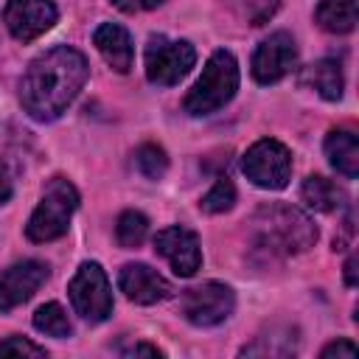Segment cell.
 I'll use <instances>...</instances> for the list:
<instances>
[{
	"mask_svg": "<svg viewBox=\"0 0 359 359\" xmlns=\"http://www.w3.org/2000/svg\"><path fill=\"white\" fill-rule=\"evenodd\" d=\"M244 3V17L252 25H264L280 6V0H241Z\"/></svg>",
	"mask_w": 359,
	"mask_h": 359,
	"instance_id": "24",
	"label": "cell"
},
{
	"mask_svg": "<svg viewBox=\"0 0 359 359\" xmlns=\"http://www.w3.org/2000/svg\"><path fill=\"white\" fill-rule=\"evenodd\" d=\"M93 42L98 48V53L104 56V62L118 70V73H129L132 67V59H135V45H132V36L123 25L118 22H101L93 34Z\"/></svg>",
	"mask_w": 359,
	"mask_h": 359,
	"instance_id": "14",
	"label": "cell"
},
{
	"mask_svg": "<svg viewBox=\"0 0 359 359\" xmlns=\"http://www.w3.org/2000/svg\"><path fill=\"white\" fill-rule=\"evenodd\" d=\"M252 244L269 255H297L317 244V224L294 205H261L250 219Z\"/></svg>",
	"mask_w": 359,
	"mask_h": 359,
	"instance_id": "2",
	"label": "cell"
},
{
	"mask_svg": "<svg viewBox=\"0 0 359 359\" xmlns=\"http://www.w3.org/2000/svg\"><path fill=\"white\" fill-rule=\"evenodd\" d=\"M73 311L87 323H104L112 314V289L109 278L95 261H84L67 283Z\"/></svg>",
	"mask_w": 359,
	"mask_h": 359,
	"instance_id": "5",
	"label": "cell"
},
{
	"mask_svg": "<svg viewBox=\"0 0 359 359\" xmlns=\"http://www.w3.org/2000/svg\"><path fill=\"white\" fill-rule=\"evenodd\" d=\"M345 283L348 286H356L359 283V278H356V252H351L348 261H345Z\"/></svg>",
	"mask_w": 359,
	"mask_h": 359,
	"instance_id": "29",
	"label": "cell"
},
{
	"mask_svg": "<svg viewBox=\"0 0 359 359\" xmlns=\"http://www.w3.org/2000/svg\"><path fill=\"white\" fill-rule=\"evenodd\" d=\"M323 149H325L328 163L342 177L353 180L359 174V140H356V135L351 129H334V132H328Z\"/></svg>",
	"mask_w": 359,
	"mask_h": 359,
	"instance_id": "16",
	"label": "cell"
},
{
	"mask_svg": "<svg viewBox=\"0 0 359 359\" xmlns=\"http://www.w3.org/2000/svg\"><path fill=\"white\" fill-rule=\"evenodd\" d=\"M135 168L146 177V180H160L168 171V154L163 151V146L157 143H143L135 151Z\"/></svg>",
	"mask_w": 359,
	"mask_h": 359,
	"instance_id": "21",
	"label": "cell"
},
{
	"mask_svg": "<svg viewBox=\"0 0 359 359\" xmlns=\"http://www.w3.org/2000/svg\"><path fill=\"white\" fill-rule=\"evenodd\" d=\"M314 20L328 34H351L356 28V0H320Z\"/></svg>",
	"mask_w": 359,
	"mask_h": 359,
	"instance_id": "18",
	"label": "cell"
},
{
	"mask_svg": "<svg viewBox=\"0 0 359 359\" xmlns=\"http://www.w3.org/2000/svg\"><path fill=\"white\" fill-rule=\"evenodd\" d=\"M11 191H14V182H11V171L8 165L0 160V205H6L11 199Z\"/></svg>",
	"mask_w": 359,
	"mask_h": 359,
	"instance_id": "28",
	"label": "cell"
},
{
	"mask_svg": "<svg viewBox=\"0 0 359 359\" xmlns=\"http://www.w3.org/2000/svg\"><path fill=\"white\" fill-rule=\"evenodd\" d=\"M34 328L42 331L45 337H56V339H65L73 334V325L67 320V311L59 306V303H45L36 309L34 314Z\"/></svg>",
	"mask_w": 359,
	"mask_h": 359,
	"instance_id": "19",
	"label": "cell"
},
{
	"mask_svg": "<svg viewBox=\"0 0 359 359\" xmlns=\"http://www.w3.org/2000/svg\"><path fill=\"white\" fill-rule=\"evenodd\" d=\"M300 199L306 208L317 210V213H334L339 208L348 205V194L342 185H337L334 180L328 177H320V174H311L303 180L300 185Z\"/></svg>",
	"mask_w": 359,
	"mask_h": 359,
	"instance_id": "15",
	"label": "cell"
},
{
	"mask_svg": "<svg viewBox=\"0 0 359 359\" xmlns=\"http://www.w3.org/2000/svg\"><path fill=\"white\" fill-rule=\"evenodd\" d=\"M0 356H45V348L34 345L31 339H25L20 334H11L0 342Z\"/></svg>",
	"mask_w": 359,
	"mask_h": 359,
	"instance_id": "23",
	"label": "cell"
},
{
	"mask_svg": "<svg viewBox=\"0 0 359 359\" xmlns=\"http://www.w3.org/2000/svg\"><path fill=\"white\" fill-rule=\"evenodd\" d=\"M163 0H112L115 8L126 11V14H135V11H149V8H157Z\"/></svg>",
	"mask_w": 359,
	"mask_h": 359,
	"instance_id": "26",
	"label": "cell"
},
{
	"mask_svg": "<svg viewBox=\"0 0 359 359\" xmlns=\"http://www.w3.org/2000/svg\"><path fill=\"white\" fill-rule=\"evenodd\" d=\"M79 208V191L70 180L65 177H50L42 188V199L34 208L28 224H25V236L34 244H45V241H56L67 233L70 219Z\"/></svg>",
	"mask_w": 359,
	"mask_h": 359,
	"instance_id": "4",
	"label": "cell"
},
{
	"mask_svg": "<svg viewBox=\"0 0 359 359\" xmlns=\"http://www.w3.org/2000/svg\"><path fill=\"white\" fill-rule=\"evenodd\" d=\"M154 252L163 255L168 261V266L174 269V275H180V278H191L202 266L199 238L194 230H188L182 224H171V227L160 230L154 236Z\"/></svg>",
	"mask_w": 359,
	"mask_h": 359,
	"instance_id": "11",
	"label": "cell"
},
{
	"mask_svg": "<svg viewBox=\"0 0 359 359\" xmlns=\"http://www.w3.org/2000/svg\"><path fill=\"white\" fill-rule=\"evenodd\" d=\"M48 264L36 258H25L11 264L0 275V311H11L34 297V292L48 280Z\"/></svg>",
	"mask_w": 359,
	"mask_h": 359,
	"instance_id": "12",
	"label": "cell"
},
{
	"mask_svg": "<svg viewBox=\"0 0 359 359\" xmlns=\"http://www.w3.org/2000/svg\"><path fill=\"white\" fill-rule=\"evenodd\" d=\"M118 286L132 303H140V306L160 303L171 294V283L146 264H123L118 272Z\"/></svg>",
	"mask_w": 359,
	"mask_h": 359,
	"instance_id": "13",
	"label": "cell"
},
{
	"mask_svg": "<svg viewBox=\"0 0 359 359\" xmlns=\"http://www.w3.org/2000/svg\"><path fill=\"white\" fill-rule=\"evenodd\" d=\"M87 76L90 67L84 53L70 45H56L25 67L20 79V104L34 121L50 123L76 101Z\"/></svg>",
	"mask_w": 359,
	"mask_h": 359,
	"instance_id": "1",
	"label": "cell"
},
{
	"mask_svg": "<svg viewBox=\"0 0 359 359\" xmlns=\"http://www.w3.org/2000/svg\"><path fill=\"white\" fill-rule=\"evenodd\" d=\"M149 236V219L140 213V210H123L118 216V224H115V238L121 247L132 250V247H140Z\"/></svg>",
	"mask_w": 359,
	"mask_h": 359,
	"instance_id": "20",
	"label": "cell"
},
{
	"mask_svg": "<svg viewBox=\"0 0 359 359\" xmlns=\"http://www.w3.org/2000/svg\"><path fill=\"white\" fill-rule=\"evenodd\" d=\"M121 353L123 356H163V351L157 345H149V342H135V345L123 348Z\"/></svg>",
	"mask_w": 359,
	"mask_h": 359,
	"instance_id": "27",
	"label": "cell"
},
{
	"mask_svg": "<svg viewBox=\"0 0 359 359\" xmlns=\"http://www.w3.org/2000/svg\"><path fill=\"white\" fill-rule=\"evenodd\" d=\"M356 353H359V348H356L351 339H334V342H328V345L320 351V356H323V359H331V356H337V359H339V356L353 359Z\"/></svg>",
	"mask_w": 359,
	"mask_h": 359,
	"instance_id": "25",
	"label": "cell"
},
{
	"mask_svg": "<svg viewBox=\"0 0 359 359\" xmlns=\"http://www.w3.org/2000/svg\"><path fill=\"white\" fill-rule=\"evenodd\" d=\"M238 90V62L230 50H213L208 65L202 67V76L188 90L182 107L194 118H205L219 112Z\"/></svg>",
	"mask_w": 359,
	"mask_h": 359,
	"instance_id": "3",
	"label": "cell"
},
{
	"mask_svg": "<svg viewBox=\"0 0 359 359\" xmlns=\"http://www.w3.org/2000/svg\"><path fill=\"white\" fill-rule=\"evenodd\" d=\"M300 81L306 87H311L317 95H323L325 101H339L342 90H345V79H342V67L337 59H320L314 65H309L300 76Z\"/></svg>",
	"mask_w": 359,
	"mask_h": 359,
	"instance_id": "17",
	"label": "cell"
},
{
	"mask_svg": "<svg viewBox=\"0 0 359 359\" xmlns=\"http://www.w3.org/2000/svg\"><path fill=\"white\" fill-rule=\"evenodd\" d=\"M196 62V48L188 39H168L165 34L149 36L146 79L157 87H174Z\"/></svg>",
	"mask_w": 359,
	"mask_h": 359,
	"instance_id": "6",
	"label": "cell"
},
{
	"mask_svg": "<svg viewBox=\"0 0 359 359\" xmlns=\"http://www.w3.org/2000/svg\"><path fill=\"white\" fill-rule=\"evenodd\" d=\"M233 309H236L233 289L224 286V283H216V280H208L202 286L185 289L182 297H180L182 317L191 325H199V328H210V325L224 323L233 314Z\"/></svg>",
	"mask_w": 359,
	"mask_h": 359,
	"instance_id": "8",
	"label": "cell"
},
{
	"mask_svg": "<svg viewBox=\"0 0 359 359\" xmlns=\"http://www.w3.org/2000/svg\"><path fill=\"white\" fill-rule=\"evenodd\" d=\"M241 171L247 180L264 191H280L292 177V151L272 137L252 143L241 157Z\"/></svg>",
	"mask_w": 359,
	"mask_h": 359,
	"instance_id": "7",
	"label": "cell"
},
{
	"mask_svg": "<svg viewBox=\"0 0 359 359\" xmlns=\"http://www.w3.org/2000/svg\"><path fill=\"white\" fill-rule=\"evenodd\" d=\"M236 205V185L227 177H219L213 188L199 199V208L205 213H227Z\"/></svg>",
	"mask_w": 359,
	"mask_h": 359,
	"instance_id": "22",
	"label": "cell"
},
{
	"mask_svg": "<svg viewBox=\"0 0 359 359\" xmlns=\"http://www.w3.org/2000/svg\"><path fill=\"white\" fill-rule=\"evenodd\" d=\"M294 65H297V45H294L292 34L275 31L266 39H261V45L255 48L250 70L258 84H275L286 73H292Z\"/></svg>",
	"mask_w": 359,
	"mask_h": 359,
	"instance_id": "9",
	"label": "cell"
},
{
	"mask_svg": "<svg viewBox=\"0 0 359 359\" xmlns=\"http://www.w3.org/2000/svg\"><path fill=\"white\" fill-rule=\"evenodd\" d=\"M56 17L53 0H8L3 8V22L17 42H34L53 28Z\"/></svg>",
	"mask_w": 359,
	"mask_h": 359,
	"instance_id": "10",
	"label": "cell"
}]
</instances>
